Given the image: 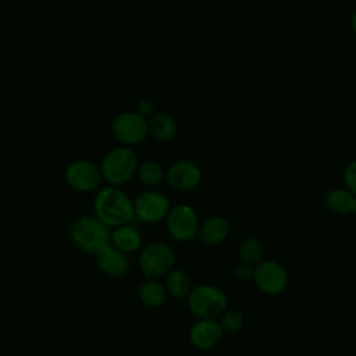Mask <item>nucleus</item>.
<instances>
[{
    "instance_id": "6",
    "label": "nucleus",
    "mask_w": 356,
    "mask_h": 356,
    "mask_svg": "<svg viewBox=\"0 0 356 356\" xmlns=\"http://www.w3.org/2000/svg\"><path fill=\"white\" fill-rule=\"evenodd\" d=\"M65 184L81 193H95L103 185V175L99 164L89 159H76L64 168Z\"/></svg>"
},
{
    "instance_id": "23",
    "label": "nucleus",
    "mask_w": 356,
    "mask_h": 356,
    "mask_svg": "<svg viewBox=\"0 0 356 356\" xmlns=\"http://www.w3.org/2000/svg\"><path fill=\"white\" fill-rule=\"evenodd\" d=\"M343 186L356 195V159L350 160L342 172Z\"/></svg>"
},
{
    "instance_id": "22",
    "label": "nucleus",
    "mask_w": 356,
    "mask_h": 356,
    "mask_svg": "<svg viewBox=\"0 0 356 356\" xmlns=\"http://www.w3.org/2000/svg\"><path fill=\"white\" fill-rule=\"evenodd\" d=\"M224 332H236L239 331L245 324V316L238 309H225L220 317L217 318Z\"/></svg>"
},
{
    "instance_id": "3",
    "label": "nucleus",
    "mask_w": 356,
    "mask_h": 356,
    "mask_svg": "<svg viewBox=\"0 0 356 356\" xmlns=\"http://www.w3.org/2000/svg\"><path fill=\"white\" fill-rule=\"evenodd\" d=\"M138 164L136 153L129 146L120 145L103 156L99 167L107 185L122 186L135 177Z\"/></svg>"
},
{
    "instance_id": "26",
    "label": "nucleus",
    "mask_w": 356,
    "mask_h": 356,
    "mask_svg": "<svg viewBox=\"0 0 356 356\" xmlns=\"http://www.w3.org/2000/svg\"><path fill=\"white\" fill-rule=\"evenodd\" d=\"M350 26H352V31L356 35V10H355V13L352 14V18H350Z\"/></svg>"
},
{
    "instance_id": "15",
    "label": "nucleus",
    "mask_w": 356,
    "mask_h": 356,
    "mask_svg": "<svg viewBox=\"0 0 356 356\" xmlns=\"http://www.w3.org/2000/svg\"><path fill=\"white\" fill-rule=\"evenodd\" d=\"M229 234V222L222 216H210L199 224L197 238L207 246L222 243Z\"/></svg>"
},
{
    "instance_id": "10",
    "label": "nucleus",
    "mask_w": 356,
    "mask_h": 356,
    "mask_svg": "<svg viewBox=\"0 0 356 356\" xmlns=\"http://www.w3.org/2000/svg\"><path fill=\"white\" fill-rule=\"evenodd\" d=\"M171 209L168 197L157 189H146L134 199L135 218L143 224L163 221Z\"/></svg>"
},
{
    "instance_id": "19",
    "label": "nucleus",
    "mask_w": 356,
    "mask_h": 356,
    "mask_svg": "<svg viewBox=\"0 0 356 356\" xmlns=\"http://www.w3.org/2000/svg\"><path fill=\"white\" fill-rule=\"evenodd\" d=\"M163 278L167 295L175 299H186L191 289L193 288L189 274L181 268L174 267Z\"/></svg>"
},
{
    "instance_id": "24",
    "label": "nucleus",
    "mask_w": 356,
    "mask_h": 356,
    "mask_svg": "<svg viewBox=\"0 0 356 356\" xmlns=\"http://www.w3.org/2000/svg\"><path fill=\"white\" fill-rule=\"evenodd\" d=\"M253 274H254V266L248 264L241 261L239 264L235 266L234 268V275L238 281L242 282H248V281H253Z\"/></svg>"
},
{
    "instance_id": "17",
    "label": "nucleus",
    "mask_w": 356,
    "mask_h": 356,
    "mask_svg": "<svg viewBox=\"0 0 356 356\" xmlns=\"http://www.w3.org/2000/svg\"><path fill=\"white\" fill-rule=\"evenodd\" d=\"M149 135L159 142H170L178 134L175 118L165 111H156L147 118Z\"/></svg>"
},
{
    "instance_id": "5",
    "label": "nucleus",
    "mask_w": 356,
    "mask_h": 356,
    "mask_svg": "<svg viewBox=\"0 0 356 356\" xmlns=\"http://www.w3.org/2000/svg\"><path fill=\"white\" fill-rule=\"evenodd\" d=\"M177 254L167 242L156 241L145 245L139 250L138 267L145 278H163L174 268Z\"/></svg>"
},
{
    "instance_id": "25",
    "label": "nucleus",
    "mask_w": 356,
    "mask_h": 356,
    "mask_svg": "<svg viewBox=\"0 0 356 356\" xmlns=\"http://www.w3.org/2000/svg\"><path fill=\"white\" fill-rule=\"evenodd\" d=\"M135 111H136L139 115H142V117H145V118L147 120L152 114L156 113V106H154L153 100H150V99H142V100L138 102Z\"/></svg>"
},
{
    "instance_id": "14",
    "label": "nucleus",
    "mask_w": 356,
    "mask_h": 356,
    "mask_svg": "<svg viewBox=\"0 0 356 356\" xmlns=\"http://www.w3.org/2000/svg\"><path fill=\"white\" fill-rule=\"evenodd\" d=\"M110 243L115 249L129 256L140 250L143 243V236L139 228L128 222L110 229Z\"/></svg>"
},
{
    "instance_id": "21",
    "label": "nucleus",
    "mask_w": 356,
    "mask_h": 356,
    "mask_svg": "<svg viewBox=\"0 0 356 356\" xmlns=\"http://www.w3.org/2000/svg\"><path fill=\"white\" fill-rule=\"evenodd\" d=\"M241 261L256 266L264 259V246L256 236H245L238 245Z\"/></svg>"
},
{
    "instance_id": "8",
    "label": "nucleus",
    "mask_w": 356,
    "mask_h": 356,
    "mask_svg": "<svg viewBox=\"0 0 356 356\" xmlns=\"http://www.w3.org/2000/svg\"><path fill=\"white\" fill-rule=\"evenodd\" d=\"M113 136L124 146H135L145 142L149 136L147 120L134 111L117 114L111 122Z\"/></svg>"
},
{
    "instance_id": "2",
    "label": "nucleus",
    "mask_w": 356,
    "mask_h": 356,
    "mask_svg": "<svg viewBox=\"0 0 356 356\" xmlns=\"http://www.w3.org/2000/svg\"><path fill=\"white\" fill-rule=\"evenodd\" d=\"M68 238L78 250L95 256L110 243V228L95 214H82L70 224Z\"/></svg>"
},
{
    "instance_id": "11",
    "label": "nucleus",
    "mask_w": 356,
    "mask_h": 356,
    "mask_svg": "<svg viewBox=\"0 0 356 356\" xmlns=\"http://www.w3.org/2000/svg\"><path fill=\"white\" fill-rule=\"evenodd\" d=\"M203 174L200 167L188 159L174 161L165 170V182L177 192L195 191L202 182Z\"/></svg>"
},
{
    "instance_id": "9",
    "label": "nucleus",
    "mask_w": 356,
    "mask_h": 356,
    "mask_svg": "<svg viewBox=\"0 0 356 356\" xmlns=\"http://www.w3.org/2000/svg\"><path fill=\"white\" fill-rule=\"evenodd\" d=\"M253 282L263 293L268 296H278L288 288L289 275L280 261L263 259L254 266Z\"/></svg>"
},
{
    "instance_id": "1",
    "label": "nucleus",
    "mask_w": 356,
    "mask_h": 356,
    "mask_svg": "<svg viewBox=\"0 0 356 356\" xmlns=\"http://www.w3.org/2000/svg\"><path fill=\"white\" fill-rule=\"evenodd\" d=\"M93 214L110 229L132 222L135 218L134 200L121 186L102 185L93 195Z\"/></svg>"
},
{
    "instance_id": "18",
    "label": "nucleus",
    "mask_w": 356,
    "mask_h": 356,
    "mask_svg": "<svg viewBox=\"0 0 356 356\" xmlns=\"http://www.w3.org/2000/svg\"><path fill=\"white\" fill-rule=\"evenodd\" d=\"M164 284L159 278H145L138 288V298L146 307L157 309L167 299Z\"/></svg>"
},
{
    "instance_id": "4",
    "label": "nucleus",
    "mask_w": 356,
    "mask_h": 356,
    "mask_svg": "<svg viewBox=\"0 0 356 356\" xmlns=\"http://www.w3.org/2000/svg\"><path fill=\"white\" fill-rule=\"evenodd\" d=\"M186 303L196 318H218L228 307V298L214 284H197L186 296Z\"/></svg>"
},
{
    "instance_id": "12",
    "label": "nucleus",
    "mask_w": 356,
    "mask_h": 356,
    "mask_svg": "<svg viewBox=\"0 0 356 356\" xmlns=\"http://www.w3.org/2000/svg\"><path fill=\"white\" fill-rule=\"evenodd\" d=\"M224 330L217 318H197L189 328V342L200 349L209 350L216 348L224 338Z\"/></svg>"
},
{
    "instance_id": "7",
    "label": "nucleus",
    "mask_w": 356,
    "mask_h": 356,
    "mask_svg": "<svg viewBox=\"0 0 356 356\" xmlns=\"http://www.w3.org/2000/svg\"><path fill=\"white\" fill-rule=\"evenodd\" d=\"M164 221L168 235L177 242H191L197 236L200 220L195 207L188 203L171 206Z\"/></svg>"
},
{
    "instance_id": "13",
    "label": "nucleus",
    "mask_w": 356,
    "mask_h": 356,
    "mask_svg": "<svg viewBox=\"0 0 356 356\" xmlns=\"http://www.w3.org/2000/svg\"><path fill=\"white\" fill-rule=\"evenodd\" d=\"M96 264L100 271L110 278L125 277L129 271L131 263L128 254L115 249L111 243L102 248L96 254Z\"/></svg>"
},
{
    "instance_id": "16",
    "label": "nucleus",
    "mask_w": 356,
    "mask_h": 356,
    "mask_svg": "<svg viewBox=\"0 0 356 356\" xmlns=\"http://www.w3.org/2000/svg\"><path fill=\"white\" fill-rule=\"evenodd\" d=\"M324 204L327 210L338 216L356 214V195L345 186L330 189L324 196Z\"/></svg>"
},
{
    "instance_id": "20",
    "label": "nucleus",
    "mask_w": 356,
    "mask_h": 356,
    "mask_svg": "<svg viewBox=\"0 0 356 356\" xmlns=\"http://www.w3.org/2000/svg\"><path fill=\"white\" fill-rule=\"evenodd\" d=\"M135 175L147 189H156L165 181V170L154 160H145L139 163Z\"/></svg>"
}]
</instances>
